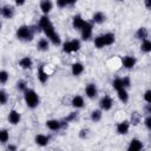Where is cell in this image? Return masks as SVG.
Returning a JSON list of instances; mask_svg holds the SVG:
<instances>
[{
  "label": "cell",
  "mask_w": 151,
  "mask_h": 151,
  "mask_svg": "<svg viewBox=\"0 0 151 151\" xmlns=\"http://www.w3.org/2000/svg\"><path fill=\"white\" fill-rule=\"evenodd\" d=\"M39 27L41 28V31L45 33V35L47 37V39L54 45V46H59L61 44V39L60 35L57 33L52 21L50 20V18L47 15H42L39 20Z\"/></svg>",
  "instance_id": "obj_1"
},
{
  "label": "cell",
  "mask_w": 151,
  "mask_h": 151,
  "mask_svg": "<svg viewBox=\"0 0 151 151\" xmlns=\"http://www.w3.org/2000/svg\"><path fill=\"white\" fill-rule=\"evenodd\" d=\"M24 100H25V104L27 105V107H29V109H35L40 103V98H39L38 93L32 88H26L24 91Z\"/></svg>",
  "instance_id": "obj_2"
},
{
  "label": "cell",
  "mask_w": 151,
  "mask_h": 151,
  "mask_svg": "<svg viewBox=\"0 0 151 151\" xmlns=\"http://www.w3.org/2000/svg\"><path fill=\"white\" fill-rule=\"evenodd\" d=\"M17 38L19 40H22V41H31L33 39V35H34V31L32 27L29 26H26V25H22L20 26L18 29H17Z\"/></svg>",
  "instance_id": "obj_3"
},
{
  "label": "cell",
  "mask_w": 151,
  "mask_h": 151,
  "mask_svg": "<svg viewBox=\"0 0 151 151\" xmlns=\"http://www.w3.org/2000/svg\"><path fill=\"white\" fill-rule=\"evenodd\" d=\"M81 47L80 45V40L78 39H72V40H68V41H65L63 42V51L65 53H73V52H77L79 51Z\"/></svg>",
  "instance_id": "obj_4"
},
{
  "label": "cell",
  "mask_w": 151,
  "mask_h": 151,
  "mask_svg": "<svg viewBox=\"0 0 151 151\" xmlns=\"http://www.w3.org/2000/svg\"><path fill=\"white\" fill-rule=\"evenodd\" d=\"M92 32H93V26H92V24H90V22L86 21V24L84 25V27L80 29L81 40H84V41L90 40L91 37H92Z\"/></svg>",
  "instance_id": "obj_5"
},
{
  "label": "cell",
  "mask_w": 151,
  "mask_h": 151,
  "mask_svg": "<svg viewBox=\"0 0 151 151\" xmlns=\"http://www.w3.org/2000/svg\"><path fill=\"white\" fill-rule=\"evenodd\" d=\"M113 106V99L110 96H104L99 100V107L101 111H109Z\"/></svg>",
  "instance_id": "obj_6"
},
{
  "label": "cell",
  "mask_w": 151,
  "mask_h": 151,
  "mask_svg": "<svg viewBox=\"0 0 151 151\" xmlns=\"http://www.w3.org/2000/svg\"><path fill=\"white\" fill-rule=\"evenodd\" d=\"M122 64H123V66H124L126 70H131V68H133V67L136 66L137 59H136L133 55H125V57H123V59H122Z\"/></svg>",
  "instance_id": "obj_7"
},
{
  "label": "cell",
  "mask_w": 151,
  "mask_h": 151,
  "mask_svg": "<svg viewBox=\"0 0 151 151\" xmlns=\"http://www.w3.org/2000/svg\"><path fill=\"white\" fill-rule=\"evenodd\" d=\"M129 130H130V122L129 120H123V122L118 123L117 126H116V131H117L118 134L124 136L129 132Z\"/></svg>",
  "instance_id": "obj_8"
},
{
  "label": "cell",
  "mask_w": 151,
  "mask_h": 151,
  "mask_svg": "<svg viewBox=\"0 0 151 151\" xmlns=\"http://www.w3.org/2000/svg\"><path fill=\"white\" fill-rule=\"evenodd\" d=\"M39 7H40V11H41L45 15H47V14L51 13V11L53 9V2H52L51 0H40Z\"/></svg>",
  "instance_id": "obj_9"
},
{
  "label": "cell",
  "mask_w": 151,
  "mask_h": 151,
  "mask_svg": "<svg viewBox=\"0 0 151 151\" xmlns=\"http://www.w3.org/2000/svg\"><path fill=\"white\" fill-rule=\"evenodd\" d=\"M85 94H86V97L87 98H90V99H94L97 96H98V88H97V86L94 85V84H88L86 87H85Z\"/></svg>",
  "instance_id": "obj_10"
},
{
  "label": "cell",
  "mask_w": 151,
  "mask_h": 151,
  "mask_svg": "<svg viewBox=\"0 0 151 151\" xmlns=\"http://www.w3.org/2000/svg\"><path fill=\"white\" fill-rule=\"evenodd\" d=\"M85 24H86L85 19H83V17L79 15V14L74 15L73 19H72V27H73L74 29H79V31H80V29L84 27Z\"/></svg>",
  "instance_id": "obj_11"
},
{
  "label": "cell",
  "mask_w": 151,
  "mask_h": 151,
  "mask_svg": "<svg viewBox=\"0 0 151 151\" xmlns=\"http://www.w3.org/2000/svg\"><path fill=\"white\" fill-rule=\"evenodd\" d=\"M143 149V143L140 139L138 138H132L129 143V146H127V150L129 151H139Z\"/></svg>",
  "instance_id": "obj_12"
},
{
  "label": "cell",
  "mask_w": 151,
  "mask_h": 151,
  "mask_svg": "<svg viewBox=\"0 0 151 151\" xmlns=\"http://www.w3.org/2000/svg\"><path fill=\"white\" fill-rule=\"evenodd\" d=\"M37 78H38V80H39L41 84L47 83V80H48V73L45 71V66H44V65H41V66L38 68V71H37Z\"/></svg>",
  "instance_id": "obj_13"
},
{
  "label": "cell",
  "mask_w": 151,
  "mask_h": 151,
  "mask_svg": "<svg viewBox=\"0 0 151 151\" xmlns=\"http://www.w3.org/2000/svg\"><path fill=\"white\" fill-rule=\"evenodd\" d=\"M20 119H21V116H20V113L17 110H11L9 111V113H8V122L12 125L19 124L20 123Z\"/></svg>",
  "instance_id": "obj_14"
},
{
  "label": "cell",
  "mask_w": 151,
  "mask_h": 151,
  "mask_svg": "<svg viewBox=\"0 0 151 151\" xmlns=\"http://www.w3.org/2000/svg\"><path fill=\"white\" fill-rule=\"evenodd\" d=\"M61 125H63L61 122L60 120H57V119H48V120H46V126L51 131H58V130H60Z\"/></svg>",
  "instance_id": "obj_15"
},
{
  "label": "cell",
  "mask_w": 151,
  "mask_h": 151,
  "mask_svg": "<svg viewBox=\"0 0 151 151\" xmlns=\"http://www.w3.org/2000/svg\"><path fill=\"white\" fill-rule=\"evenodd\" d=\"M34 142H35V144L39 145V146H46V145L50 143V137L46 136V134L39 133V134H37V136L34 137Z\"/></svg>",
  "instance_id": "obj_16"
},
{
  "label": "cell",
  "mask_w": 151,
  "mask_h": 151,
  "mask_svg": "<svg viewBox=\"0 0 151 151\" xmlns=\"http://www.w3.org/2000/svg\"><path fill=\"white\" fill-rule=\"evenodd\" d=\"M37 48L41 52H46L50 48V40L47 38H40L37 42Z\"/></svg>",
  "instance_id": "obj_17"
},
{
  "label": "cell",
  "mask_w": 151,
  "mask_h": 151,
  "mask_svg": "<svg viewBox=\"0 0 151 151\" xmlns=\"http://www.w3.org/2000/svg\"><path fill=\"white\" fill-rule=\"evenodd\" d=\"M19 66H20L21 68H24V70L31 68V67L33 66V60H32V58L28 57V55L22 57V58L19 60Z\"/></svg>",
  "instance_id": "obj_18"
},
{
  "label": "cell",
  "mask_w": 151,
  "mask_h": 151,
  "mask_svg": "<svg viewBox=\"0 0 151 151\" xmlns=\"http://www.w3.org/2000/svg\"><path fill=\"white\" fill-rule=\"evenodd\" d=\"M1 15L5 19H12L14 17V8L9 5H6L1 8Z\"/></svg>",
  "instance_id": "obj_19"
},
{
  "label": "cell",
  "mask_w": 151,
  "mask_h": 151,
  "mask_svg": "<svg viewBox=\"0 0 151 151\" xmlns=\"http://www.w3.org/2000/svg\"><path fill=\"white\" fill-rule=\"evenodd\" d=\"M84 65L81 64V63H74V64H72V66H71V72H72V74L73 76H76V77H78V76H80L83 72H84Z\"/></svg>",
  "instance_id": "obj_20"
},
{
  "label": "cell",
  "mask_w": 151,
  "mask_h": 151,
  "mask_svg": "<svg viewBox=\"0 0 151 151\" xmlns=\"http://www.w3.org/2000/svg\"><path fill=\"white\" fill-rule=\"evenodd\" d=\"M72 106L74 109H81L84 105H85V100L83 98V96H74L72 98V101H71Z\"/></svg>",
  "instance_id": "obj_21"
},
{
  "label": "cell",
  "mask_w": 151,
  "mask_h": 151,
  "mask_svg": "<svg viewBox=\"0 0 151 151\" xmlns=\"http://www.w3.org/2000/svg\"><path fill=\"white\" fill-rule=\"evenodd\" d=\"M105 20H106V15H105V13H103V12H96V13L92 15V21H93L94 24H103Z\"/></svg>",
  "instance_id": "obj_22"
},
{
  "label": "cell",
  "mask_w": 151,
  "mask_h": 151,
  "mask_svg": "<svg viewBox=\"0 0 151 151\" xmlns=\"http://www.w3.org/2000/svg\"><path fill=\"white\" fill-rule=\"evenodd\" d=\"M149 37V31L146 27H139L136 32V38L139 39V40H144V39H147Z\"/></svg>",
  "instance_id": "obj_23"
},
{
  "label": "cell",
  "mask_w": 151,
  "mask_h": 151,
  "mask_svg": "<svg viewBox=\"0 0 151 151\" xmlns=\"http://www.w3.org/2000/svg\"><path fill=\"white\" fill-rule=\"evenodd\" d=\"M117 96H118V99H119L123 104H125V103L129 101V93H127L126 88L123 87V88L118 90V91H117Z\"/></svg>",
  "instance_id": "obj_24"
},
{
  "label": "cell",
  "mask_w": 151,
  "mask_h": 151,
  "mask_svg": "<svg viewBox=\"0 0 151 151\" xmlns=\"http://www.w3.org/2000/svg\"><path fill=\"white\" fill-rule=\"evenodd\" d=\"M103 35V39H104V44H105V46H110V45H112L114 41H116V37H114V34L113 33H105V34H101Z\"/></svg>",
  "instance_id": "obj_25"
},
{
  "label": "cell",
  "mask_w": 151,
  "mask_h": 151,
  "mask_svg": "<svg viewBox=\"0 0 151 151\" xmlns=\"http://www.w3.org/2000/svg\"><path fill=\"white\" fill-rule=\"evenodd\" d=\"M101 117H103V111H101L100 109L93 110V111L91 112V116H90L91 120H92V122H94V123H98V122H100Z\"/></svg>",
  "instance_id": "obj_26"
},
{
  "label": "cell",
  "mask_w": 151,
  "mask_h": 151,
  "mask_svg": "<svg viewBox=\"0 0 151 151\" xmlns=\"http://www.w3.org/2000/svg\"><path fill=\"white\" fill-rule=\"evenodd\" d=\"M140 51L144 52V53H149L151 52V41L149 39H144L142 40V44H140Z\"/></svg>",
  "instance_id": "obj_27"
},
{
  "label": "cell",
  "mask_w": 151,
  "mask_h": 151,
  "mask_svg": "<svg viewBox=\"0 0 151 151\" xmlns=\"http://www.w3.org/2000/svg\"><path fill=\"white\" fill-rule=\"evenodd\" d=\"M9 139V133L6 129L0 130V143H7Z\"/></svg>",
  "instance_id": "obj_28"
},
{
  "label": "cell",
  "mask_w": 151,
  "mask_h": 151,
  "mask_svg": "<svg viewBox=\"0 0 151 151\" xmlns=\"http://www.w3.org/2000/svg\"><path fill=\"white\" fill-rule=\"evenodd\" d=\"M93 42H94V46H96L97 48H103V47L105 46L103 35H98V37H96L94 40H93Z\"/></svg>",
  "instance_id": "obj_29"
},
{
  "label": "cell",
  "mask_w": 151,
  "mask_h": 151,
  "mask_svg": "<svg viewBox=\"0 0 151 151\" xmlns=\"http://www.w3.org/2000/svg\"><path fill=\"white\" fill-rule=\"evenodd\" d=\"M8 79H9L8 72L5 71V70L0 71V84H6V83L8 81Z\"/></svg>",
  "instance_id": "obj_30"
},
{
  "label": "cell",
  "mask_w": 151,
  "mask_h": 151,
  "mask_svg": "<svg viewBox=\"0 0 151 151\" xmlns=\"http://www.w3.org/2000/svg\"><path fill=\"white\" fill-rule=\"evenodd\" d=\"M139 122H140V116H139V113H138V112H133V113L131 114V120H130V123L133 124V125H138Z\"/></svg>",
  "instance_id": "obj_31"
},
{
  "label": "cell",
  "mask_w": 151,
  "mask_h": 151,
  "mask_svg": "<svg viewBox=\"0 0 151 151\" xmlns=\"http://www.w3.org/2000/svg\"><path fill=\"white\" fill-rule=\"evenodd\" d=\"M8 100V94L5 90H0V105H5Z\"/></svg>",
  "instance_id": "obj_32"
},
{
  "label": "cell",
  "mask_w": 151,
  "mask_h": 151,
  "mask_svg": "<svg viewBox=\"0 0 151 151\" xmlns=\"http://www.w3.org/2000/svg\"><path fill=\"white\" fill-rule=\"evenodd\" d=\"M112 87L116 90V91H118V90H120V88H123V84H122V78H116L113 81H112Z\"/></svg>",
  "instance_id": "obj_33"
},
{
  "label": "cell",
  "mask_w": 151,
  "mask_h": 151,
  "mask_svg": "<svg viewBox=\"0 0 151 151\" xmlns=\"http://www.w3.org/2000/svg\"><path fill=\"white\" fill-rule=\"evenodd\" d=\"M26 88H27V84H26L25 80H19V81L17 83V90H18V91L24 92Z\"/></svg>",
  "instance_id": "obj_34"
},
{
  "label": "cell",
  "mask_w": 151,
  "mask_h": 151,
  "mask_svg": "<svg viewBox=\"0 0 151 151\" xmlns=\"http://www.w3.org/2000/svg\"><path fill=\"white\" fill-rule=\"evenodd\" d=\"M122 84H123V87L124 88H127L131 86V79L130 77H123L122 78Z\"/></svg>",
  "instance_id": "obj_35"
},
{
  "label": "cell",
  "mask_w": 151,
  "mask_h": 151,
  "mask_svg": "<svg viewBox=\"0 0 151 151\" xmlns=\"http://www.w3.org/2000/svg\"><path fill=\"white\" fill-rule=\"evenodd\" d=\"M77 117H78V113H77V112H71V113L65 118V122H66V123L73 122L74 119H77Z\"/></svg>",
  "instance_id": "obj_36"
},
{
  "label": "cell",
  "mask_w": 151,
  "mask_h": 151,
  "mask_svg": "<svg viewBox=\"0 0 151 151\" xmlns=\"http://www.w3.org/2000/svg\"><path fill=\"white\" fill-rule=\"evenodd\" d=\"M143 98H144V100H145L146 103H151V91H150V90H146V91L144 92Z\"/></svg>",
  "instance_id": "obj_37"
},
{
  "label": "cell",
  "mask_w": 151,
  "mask_h": 151,
  "mask_svg": "<svg viewBox=\"0 0 151 151\" xmlns=\"http://www.w3.org/2000/svg\"><path fill=\"white\" fill-rule=\"evenodd\" d=\"M144 124H145L147 130H151V117H150V114H146V117L144 119Z\"/></svg>",
  "instance_id": "obj_38"
},
{
  "label": "cell",
  "mask_w": 151,
  "mask_h": 151,
  "mask_svg": "<svg viewBox=\"0 0 151 151\" xmlns=\"http://www.w3.org/2000/svg\"><path fill=\"white\" fill-rule=\"evenodd\" d=\"M55 4H57V6H58L59 8H64V7L67 6L65 0H55Z\"/></svg>",
  "instance_id": "obj_39"
},
{
  "label": "cell",
  "mask_w": 151,
  "mask_h": 151,
  "mask_svg": "<svg viewBox=\"0 0 151 151\" xmlns=\"http://www.w3.org/2000/svg\"><path fill=\"white\" fill-rule=\"evenodd\" d=\"M79 137L80 138H86L87 137V130H85V129H83V130H80V132H79Z\"/></svg>",
  "instance_id": "obj_40"
},
{
  "label": "cell",
  "mask_w": 151,
  "mask_h": 151,
  "mask_svg": "<svg viewBox=\"0 0 151 151\" xmlns=\"http://www.w3.org/2000/svg\"><path fill=\"white\" fill-rule=\"evenodd\" d=\"M14 2H15V5L17 6H24L25 5V2H26V0H14Z\"/></svg>",
  "instance_id": "obj_41"
},
{
  "label": "cell",
  "mask_w": 151,
  "mask_h": 151,
  "mask_svg": "<svg viewBox=\"0 0 151 151\" xmlns=\"http://www.w3.org/2000/svg\"><path fill=\"white\" fill-rule=\"evenodd\" d=\"M144 5L147 9H150L151 8V0H144Z\"/></svg>",
  "instance_id": "obj_42"
},
{
  "label": "cell",
  "mask_w": 151,
  "mask_h": 151,
  "mask_svg": "<svg viewBox=\"0 0 151 151\" xmlns=\"http://www.w3.org/2000/svg\"><path fill=\"white\" fill-rule=\"evenodd\" d=\"M66 1V5H74L78 0H65Z\"/></svg>",
  "instance_id": "obj_43"
},
{
  "label": "cell",
  "mask_w": 151,
  "mask_h": 151,
  "mask_svg": "<svg viewBox=\"0 0 151 151\" xmlns=\"http://www.w3.org/2000/svg\"><path fill=\"white\" fill-rule=\"evenodd\" d=\"M7 149H8V150H17V146H15V145H8Z\"/></svg>",
  "instance_id": "obj_44"
},
{
  "label": "cell",
  "mask_w": 151,
  "mask_h": 151,
  "mask_svg": "<svg viewBox=\"0 0 151 151\" xmlns=\"http://www.w3.org/2000/svg\"><path fill=\"white\" fill-rule=\"evenodd\" d=\"M1 27H2V24H1V21H0V29H1Z\"/></svg>",
  "instance_id": "obj_45"
},
{
  "label": "cell",
  "mask_w": 151,
  "mask_h": 151,
  "mask_svg": "<svg viewBox=\"0 0 151 151\" xmlns=\"http://www.w3.org/2000/svg\"><path fill=\"white\" fill-rule=\"evenodd\" d=\"M118 1H124V0H118Z\"/></svg>",
  "instance_id": "obj_46"
},
{
  "label": "cell",
  "mask_w": 151,
  "mask_h": 151,
  "mask_svg": "<svg viewBox=\"0 0 151 151\" xmlns=\"http://www.w3.org/2000/svg\"><path fill=\"white\" fill-rule=\"evenodd\" d=\"M0 9H1V8H0Z\"/></svg>",
  "instance_id": "obj_47"
}]
</instances>
